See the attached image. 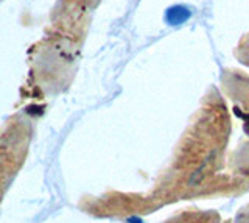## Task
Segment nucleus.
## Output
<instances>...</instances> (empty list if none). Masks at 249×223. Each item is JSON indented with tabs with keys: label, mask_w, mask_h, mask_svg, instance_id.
Segmentation results:
<instances>
[{
	"label": "nucleus",
	"mask_w": 249,
	"mask_h": 223,
	"mask_svg": "<svg viewBox=\"0 0 249 223\" xmlns=\"http://www.w3.org/2000/svg\"><path fill=\"white\" fill-rule=\"evenodd\" d=\"M232 223H249V203L245 204L241 209H238Z\"/></svg>",
	"instance_id": "423d86ee"
},
{
	"label": "nucleus",
	"mask_w": 249,
	"mask_h": 223,
	"mask_svg": "<svg viewBox=\"0 0 249 223\" xmlns=\"http://www.w3.org/2000/svg\"><path fill=\"white\" fill-rule=\"evenodd\" d=\"M231 131L224 98L210 89L150 189L129 192L132 215L143 217L181 202L240 197L228 172Z\"/></svg>",
	"instance_id": "f257e3e1"
},
{
	"label": "nucleus",
	"mask_w": 249,
	"mask_h": 223,
	"mask_svg": "<svg viewBox=\"0 0 249 223\" xmlns=\"http://www.w3.org/2000/svg\"><path fill=\"white\" fill-rule=\"evenodd\" d=\"M160 223H224L221 215L215 209H201V207H182Z\"/></svg>",
	"instance_id": "20e7f679"
},
{
	"label": "nucleus",
	"mask_w": 249,
	"mask_h": 223,
	"mask_svg": "<svg viewBox=\"0 0 249 223\" xmlns=\"http://www.w3.org/2000/svg\"><path fill=\"white\" fill-rule=\"evenodd\" d=\"M221 84L226 97L249 116V75L238 71H226L221 76Z\"/></svg>",
	"instance_id": "7ed1b4c3"
},
{
	"label": "nucleus",
	"mask_w": 249,
	"mask_h": 223,
	"mask_svg": "<svg viewBox=\"0 0 249 223\" xmlns=\"http://www.w3.org/2000/svg\"><path fill=\"white\" fill-rule=\"evenodd\" d=\"M228 172L235 181L240 194H249V120L245 124V137L229 151Z\"/></svg>",
	"instance_id": "f03ea898"
},
{
	"label": "nucleus",
	"mask_w": 249,
	"mask_h": 223,
	"mask_svg": "<svg viewBox=\"0 0 249 223\" xmlns=\"http://www.w3.org/2000/svg\"><path fill=\"white\" fill-rule=\"evenodd\" d=\"M235 56L245 66L249 67V35H246L243 39H241V42L238 44V47L235 50Z\"/></svg>",
	"instance_id": "39448f33"
}]
</instances>
